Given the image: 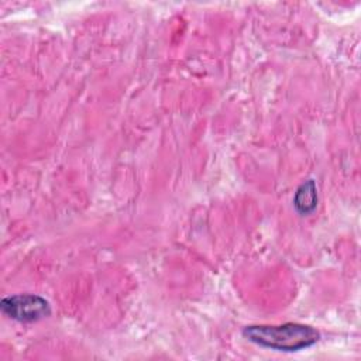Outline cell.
<instances>
[{
    "mask_svg": "<svg viewBox=\"0 0 361 361\" xmlns=\"http://www.w3.org/2000/svg\"><path fill=\"white\" fill-rule=\"evenodd\" d=\"M1 312L20 323L38 322L51 314V306L47 299L34 293H20L1 299Z\"/></svg>",
    "mask_w": 361,
    "mask_h": 361,
    "instance_id": "7a4b0ae2",
    "label": "cell"
},
{
    "mask_svg": "<svg viewBox=\"0 0 361 361\" xmlns=\"http://www.w3.org/2000/svg\"><path fill=\"white\" fill-rule=\"evenodd\" d=\"M243 336L261 347L276 351H299L314 345L320 333L307 324L285 323L279 326H247L243 329Z\"/></svg>",
    "mask_w": 361,
    "mask_h": 361,
    "instance_id": "6da1fadb",
    "label": "cell"
},
{
    "mask_svg": "<svg viewBox=\"0 0 361 361\" xmlns=\"http://www.w3.org/2000/svg\"><path fill=\"white\" fill-rule=\"evenodd\" d=\"M317 206V186L313 179L299 185L293 196V207L299 214H310Z\"/></svg>",
    "mask_w": 361,
    "mask_h": 361,
    "instance_id": "3957f363",
    "label": "cell"
}]
</instances>
